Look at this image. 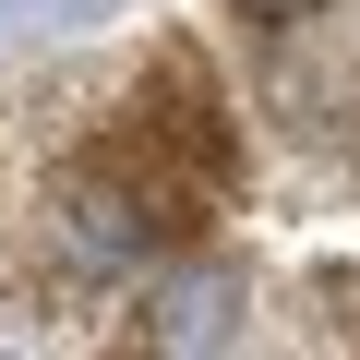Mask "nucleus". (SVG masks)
Masks as SVG:
<instances>
[{
    "label": "nucleus",
    "instance_id": "nucleus-1",
    "mask_svg": "<svg viewBox=\"0 0 360 360\" xmlns=\"http://www.w3.org/2000/svg\"><path fill=\"white\" fill-rule=\"evenodd\" d=\"M217 13H240V25H300V13H324V0H217Z\"/></svg>",
    "mask_w": 360,
    "mask_h": 360
},
{
    "label": "nucleus",
    "instance_id": "nucleus-2",
    "mask_svg": "<svg viewBox=\"0 0 360 360\" xmlns=\"http://www.w3.org/2000/svg\"><path fill=\"white\" fill-rule=\"evenodd\" d=\"M324 300H336V312H348V336H360V276H348V264L324 276Z\"/></svg>",
    "mask_w": 360,
    "mask_h": 360
}]
</instances>
